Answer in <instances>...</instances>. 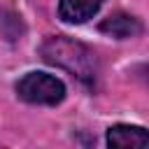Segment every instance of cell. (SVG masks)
<instances>
[{"label": "cell", "mask_w": 149, "mask_h": 149, "mask_svg": "<svg viewBox=\"0 0 149 149\" xmlns=\"http://www.w3.org/2000/svg\"><path fill=\"white\" fill-rule=\"evenodd\" d=\"M105 0H61L58 2V14L68 23H84L88 21Z\"/></svg>", "instance_id": "5b68a950"}, {"label": "cell", "mask_w": 149, "mask_h": 149, "mask_svg": "<svg viewBox=\"0 0 149 149\" xmlns=\"http://www.w3.org/2000/svg\"><path fill=\"white\" fill-rule=\"evenodd\" d=\"M100 33L116 37V40H128V37H135L142 33V23H140V19H135L126 12H114L107 19H102Z\"/></svg>", "instance_id": "277c9868"}, {"label": "cell", "mask_w": 149, "mask_h": 149, "mask_svg": "<svg viewBox=\"0 0 149 149\" xmlns=\"http://www.w3.org/2000/svg\"><path fill=\"white\" fill-rule=\"evenodd\" d=\"M107 144L114 149H149V130L130 123H116L107 130Z\"/></svg>", "instance_id": "3957f363"}, {"label": "cell", "mask_w": 149, "mask_h": 149, "mask_svg": "<svg viewBox=\"0 0 149 149\" xmlns=\"http://www.w3.org/2000/svg\"><path fill=\"white\" fill-rule=\"evenodd\" d=\"M16 95L30 105H58L65 98V84L47 72H28L19 79Z\"/></svg>", "instance_id": "7a4b0ae2"}, {"label": "cell", "mask_w": 149, "mask_h": 149, "mask_svg": "<svg viewBox=\"0 0 149 149\" xmlns=\"http://www.w3.org/2000/svg\"><path fill=\"white\" fill-rule=\"evenodd\" d=\"M40 56L47 63L68 70L70 74H74L84 84H93L98 79V58H95V54L86 44H81L72 37H63V35L47 37L40 47Z\"/></svg>", "instance_id": "6da1fadb"}]
</instances>
